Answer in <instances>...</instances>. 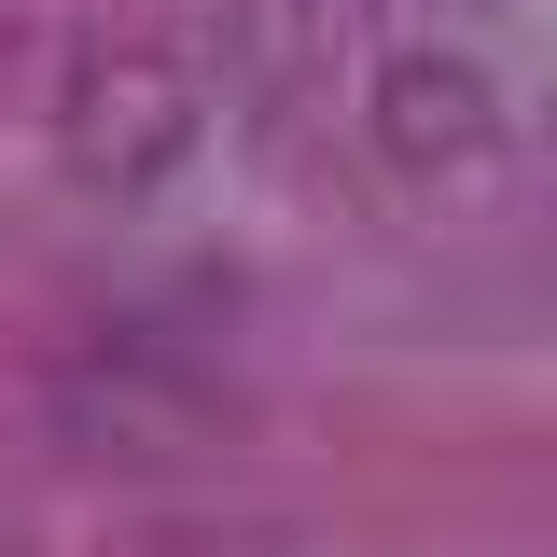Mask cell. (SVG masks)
<instances>
[{
	"label": "cell",
	"mask_w": 557,
	"mask_h": 557,
	"mask_svg": "<svg viewBox=\"0 0 557 557\" xmlns=\"http://www.w3.org/2000/svg\"><path fill=\"white\" fill-rule=\"evenodd\" d=\"M209 126V84L182 42H153V28H84L57 57V153L70 182H98V196H153Z\"/></svg>",
	"instance_id": "6da1fadb"
},
{
	"label": "cell",
	"mask_w": 557,
	"mask_h": 557,
	"mask_svg": "<svg viewBox=\"0 0 557 557\" xmlns=\"http://www.w3.org/2000/svg\"><path fill=\"white\" fill-rule=\"evenodd\" d=\"M362 139H376L391 182L460 196V209H487V196H502V168H516V112H502V84H487L474 57H446V42H391V57L362 70Z\"/></svg>",
	"instance_id": "7a4b0ae2"
},
{
	"label": "cell",
	"mask_w": 557,
	"mask_h": 557,
	"mask_svg": "<svg viewBox=\"0 0 557 557\" xmlns=\"http://www.w3.org/2000/svg\"><path fill=\"white\" fill-rule=\"evenodd\" d=\"M0 57H14V0H0Z\"/></svg>",
	"instance_id": "3957f363"
}]
</instances>
